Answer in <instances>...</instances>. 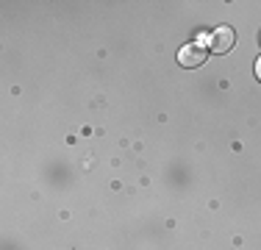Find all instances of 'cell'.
Listing matches in <instances>:
<instances>
[{
	"label": "cell",
	"instance_id": "cell-1",
	"mask_svg": "<svg viewBox=\"0 0 261 250\" xmlns=\"http://www.w3.org/2000/svg\"><path fill=\"white\" fill-rule=\"evenodd\" d=\"M208 59V50L203 45H197V42H189V45H184L181 50H178V64L181 67H200L203 61Z\"/></svg>",
	"mask_w": 261,
	"mask_h": 250
},
{
	"label": "cell",
	"instance_id": "cell-2",
	"mask_svg": "<svg viewBox=\"0 0 261 250\" xmlns=\"http://www.w3.org/2000/svg\"><path fill=\"white\" fill-rule=\"evenodd\" d=\"M208 45L214 53H228V50H233V45H236V31L228 28V25H220V28L211 34Z\"/></svg>",
	"mask_w": 261,
	"mask_h": 250
},
{
	"label": "cell",
	"instance_id": "cell-3",
	"mask_svg": "<svg viewBox=\"0 0 261 250\" xmlns=\"http://www.w3.org/2000/svg\"><path fill=\"white\" fill-rule=\"evenodd\" d=\"M256 78L261 81V56H258V61H256Z\"/></svg>",
	"mask_w": 261,
	"mask_h": 250
}]
</instances>
